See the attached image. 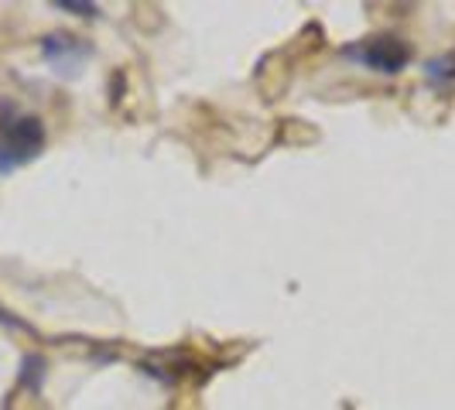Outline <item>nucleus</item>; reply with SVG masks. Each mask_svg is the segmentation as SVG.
<instances>
[{
    "mask_svg": "<svg viewBox=\"0 0 455 410\" xmlns=\"http://www.w3.org/2000/svg\"><path fill=\"white\" fill-rule=\"evenodd\" d=\"M42 147H45L42 120L31 114H11L7 110V116L0 120V175L38 158Z\"/></svg>",
    "mask_w": 455,
    "mask_h": 410,
    "instance_id": "obj_1",
    "label": "nucleus"
},
{
    "mask_svg": "<svg viewBox=\"0 0 455 410\" xmlns=\"http://www.w3.org/2000/svg\"><path fill=\"white\" fill-rule=\"evenodd\" d=\"M342 55L356 66L370 68V72H380V75H397L404 72L411 62V45L397 35H370L363 42H353V45L342 48Z\"/></svg>",
    "mask_w": 455,
    "mask_h": 410,
    "instance_id": "obj_2",
    "label": "nucleus"
},
{
    "mask_svg": "<svg viewBox=\"0 0 455 410\" xmlns=\"http://www.w3.org/2000/svg\"><path fill=\"white\" fill-rule=\"evenodd\" d=\"M42 55H45V62L59 75H72V72H79L83 62L90 59V45L83 42V38H72V35H62V31H55V35H45L42 38Z\"/></svg>",
    "mask_w": 455,
    "mask_h": 410,
    "instance_id": "obj_3",
    "label": "nucleus"
},
{
    "mask_svg": "<svg viewBox=\"0 0 455 410\" xmlns=\"http://www.w3.org/2000/svg\"><path fill=\"white\" fill-rule=\"evenodd\" d=\"M425 79H432L435 86H455V51L428 62L425 66Z\"/></svg>",
    "mask_w": 455,
    "mask_h": 410,
    "instance_id": "obj_4",
    "label": "nucleus"
},
{
    "mask_svg": "<svg viewBox=\"0 0 455 410\" xmlns=\"http://www.w3.org/2000/svg\"><path fill=\"white\" fill-rule=\"evenodd\" d=\"M55 7H59V11H72V14H79V18H96V14H100L96 4H79V0H55Z\"/></svg>",
    "mask_w": 455,
    "mask_h": 410,
    "instance_id": "obj_5",
    "label": "nucleus"
}]
</instances>
